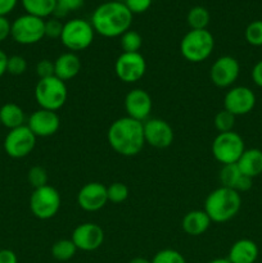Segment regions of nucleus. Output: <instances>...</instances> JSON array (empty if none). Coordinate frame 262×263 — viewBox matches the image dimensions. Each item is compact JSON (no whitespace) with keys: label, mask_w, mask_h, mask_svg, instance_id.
<instances>
[{"label":"nucleus","mask_w":262,"mask_h":263,"mask_svg":"<svg viewBox=\"0 0 262 263\" xmlns=\"http://www.w3.org/2000/svg\"><path fill=\"white\" fill-rule=\"evenodd\" d=\"M36 139L27 125L9 130L4 139L5 153L15 159L25 158L35 149Z\"/></svg>","instance_id":"nucleus-10"},{"label":"nucleus","mask_w":262,"mask_h":263,"mask_svg":"<svg viewBox=\"0 0 262 263\" xmlns=\"http://www.w3.org/2000/svg\"><path fill=\"white\" fill-rule=\"evenodd\" d=\"M27 126L36 138H49L53 136L61 127V118L54 110L40 109L31 113Z\"/></svg>","instance_id":"nucleus-17"},{"label":"nucleus","mask_w":262,"mask_h":263,"mask_svg":"<svg viewBox=\"0 0 262 263\" xmlns=\"http://www.w3.org/2000/svg\"><path fill=\"white\" fill-rule=\"evenodd\" d=\"M84 3L85 0H57L53 15L61 20L62 17H66L67 13L80 9L84 5Z\"/></svg>","instance_id":"nucleus-34"},{"label":"nucleus","mask_w":262,"mask_h":263,"mask_svg":"<svg viewBox=\"0 0 262 263\" xmlns=\"http://www.w3.org/2000/svg\"><path fill=\"white\" fill-rule=\"evenodd\" d=\"M77 248L71 239H61L51 246V256L59 262H66L73 258Z\"/></svg>","instance_id":"nucleus-26"},{"label":"nucleus","mask_w":262,"mask_h":263,"mask_svg":"<svg viewBox=\"0 0 262 263\" xmlns=\"http://www.w3.org/2000/svg\"><path fill=\"white\" fill-rule=\"evenodd\" d=\"M120 45L123 53H139L143 45V37L135 30H127L120 36Z\"/></svg>","instance_id":"nucleus-27"},{"label":"nucleus","mask_w":262,"mask_h":263,"mask_svg":"<svg viewBox=\"0 0 262 263\" xmlns=\"http://www.w3.org/2000/svg\"><path fill=\"white\" fill-rule=\"evenodd\" d=\"M28 182L31 184V186L33 189H39V187H43L48 184V171H46L44 167L41 166H33L31 167L30 171L27 174Z\"/></svg>","instance_id":"nucleus-33"},{"label":"nucleus","mask_w":262,"mask_h":263,"mask_svg":"<svg viewBox=\"0 0 262 263\" xmlns=\"http://www.w3.org/2000/svg\"><path fill=\"white\" fill-rule=\"evenodd\" d=\"M252 80L258 87H262V59L257 62L252 68Z\"/></svg>","instance_id":"nucleus-42"},{"label":"nucleus","mask_w":262,"mask_h":263,"mask_svg":"<svg viewBox=\"0 0 262 263\" xmlns=\"http://www.w3.org/2000/svg\"><path fill=\"white\" fill-rule=\"evenodd\" d=\"M61 194L55 187L45 185L33 189L30 197V210L39 220H50L61 210Z\"/></svg>","instance_id":"nucleus-8"},{"label":"nucleus","mask_w":262,"mask_h":263,"mask_svg":"<svg viewBox=\"0 0 262 263\" xmlns=\"http://www.w3.org/2000/svg\"><path fill=\"white\" fill-rule=\"evenodd\" d=\"M116 76L125 84L140 81L146 72L145 58L140 53L120 54L115 63Z\"/></svg>","instance_id":"nucleus-11"},{"label":"nucleus","mask_w":262,"mask_h":263,"mask_svg":"<svg viewBox=\"0 0 262 263\" xmlns=\"http://www.w3.org/2000/svg\"><path fill=\"white\" fill-rule=\"evenodd\" d=\"M17 3L18 0H0V15L2 17H7V14L13 12Z\"/></svg>","instance_id":"nucleus-41"},{"label":"nucleus","mask_w":262,"mask_h":263,"mask_svg":"<svg viewBox=\"0 0 262 263\" xmlns=\"http://www.w3.org/2000/svg\"><path fill=\"white\" fill-rule=\"evenodd\" d=\"M247 43L252 46H262V20L253 21L244 31Z\"/></svg>","instance_id":"nucleus-31"},{"label":"nucleus","mask_w":262,"mask_h":263,"mask_svg":"<svg viewBox=\"0 0 262 263\" xmlns=\"http://www.w3.org/2000/svg\"><path fill=\"white\" fill-rule=\"evenodd\" d=\"M107 139L110 148L120 156H138L145 145L143 122H139L127 116L117 118L110 123Z\"/></svg>","instance_id":"nucleus-1"},{"label":"nucleus","mask_w":262,"mask_h":263,"mask_svg":"<svg viewBox=\"0 0 262 263\" xmlns=\"http://www.w3.org/2000/svg\"><path fill=\"white\" fill-rule=\"evenodd\" d=\"M153 0H125V5L133 14L144 13L151 8Z\"/></svg>","instance_id":"nucleus-38"},{"label":"nucleus","mask_w":262,"mask_h":263,"mask_svg":"<svg viewBox=\"0 0 262 263\" xmlns=\"http://www.w3.org/2000/svg\"><path fill=\"white\" fill-rule=\"evenodd\" d=\"M252 186H253V179L241 175L240 179H239V181H238V184H236L235 190L238 193H246V192H248V190H251Z\"/></svg>","instance_id":"nucleus-40"},{"label":"nucleus","mask_w":262,"mask_h":263,"mask_svg":"<svg viewBox=\"0 0 262 263\" xmlns=\"http://www.w3.org/2000/svg\"><path fill=\"white\" fill-rule=\"evenodd\" d=\"M256 105V94L247 86H233L223 98V109L231 115L244 116L252 112Z\"/></svg>","instance_id":"nucleus-13"},{"label":"nucleus","mask_w":262,"mask_h":263,"mask_svg":"<svg viewBox=\"0 0 262 263\" xmlns=\"http://www.w3.org/2000/svg\"><path fill=\"white\" fill-rule=\"evenodd\" d=\"M10 36L21 45H32L45 37V21L36 15L23 14L12 23Z\"/></svg>","instance_id":"nucleus-7"},{"label":"nucleus","mask_w":262,"mask_h":263,"mask_svg":"<svg viewBox=\"0 0 262 263\" xmlns=\"http://www.w3.org/2000/svg\"><path fill=\"white\" fill-rule=\"evenodd\" d=\"M128 187L123 182H113L109 186H107V195H108V202H112L115 204L125 202L128 198Z\"/></svg>","instance_id":"nucleus-30"},{"label":"nucleus","mask_w":262,"mask_h":263,"mask_svg":"<svg viewBox=\"0 0 262 263\" xmlns=\"http://www.w3.org/2000/svg\"><path fill=\"white\" fill-rule=\"evenodd\" d=\"M207 263H231V262L229 261L228 258H215V259H212V261H210Z\"/></svg>","instance_id":"nucleus-46"},{"label":"nucleus","mask_w":262,"mask_h":263,"mask_svg":"<svg viewBox=\"0 0 262 263\" xmlns=\"http://www.w3.org/2000/svg\"><path fill=\"white\" fill-rule=\"evenodd\" d=\"M211 15L207 8L202 5H195L188 12V25L190 30H205L207 26L210 25Z\"/></svg>","instance_id":"nucleus-25"},{"label":"nucleus","mask_w":262,"mask_h":263,"mask_svg":"<svg viewBox=\"0 0 262 263\" xmlns=\"http://www.w3.org/2000/svg\"><path fill=\"white\" fill-rule=\"evenodd\" d=\"M67 98L68 90L66 82L59 80L58 77L51 76L41 79L36 84L35 99L43 109L57 112L66 104Z\"/></svg>","instance_id":"nucleus-5"},{"label":"nucleus","mask_w":262,"mask_h":263,"mask_svg":"<svg viewBox=\"0 0 262 263\" xmlns=\"http://www.w3.org/2000/svg\"><path fill=\"white\" fill-rule=\"evenodd\" d=\"M95 31L91 23L82 18H73L63 25L61 41L68 51L77 53L89 48L94 41Z\"/></svg>","instance_id":"nucleus-6"},{"label":"nucleus","mask_w":262,"mask_h":263,"mask_svg":"<svg viewBox=\"0 0 262 263\" xmlns=\"http://www.w3.org/2000/svg\"><path fill=\"white\" fill-rule=\"evenodd\" d=\"M8 58H9V57H8L7 54L0 49V77H2L4 73H7Z\"/></svg>","instance_id":"nucleus-44"},{"label":"nucleus","mask_w":262,"mask_h":263,"mask_svg":"<svg viewBox=\"0 0 262 263\" xmlns=\"http://www.w3.org/2000/svg\"><path fill=\"white\" fill-rule=\"evenodd\" d=\"M81 71V61L79 55L72 51L61 54L54 61V76L62 81H69L74 79Z\"/></svg>","instance_id":"nucleus-19"},{"label":"nucleus","mask_w":262,"mask_h":263,"mask_svg":"<svg viewBox=\"0 0 262 263\" xmlns=\"http://www.w3.org/2000/svg\"><path fill=\"white\" fill-rule=\"evenodd\" d=\"M36 74L40 80L54 76V62L49 61V59H41L36 64Z\"/></svg>","instance_id":"nucleus-37"},{"label":"nucleus","mask_w":262,"mask_h":263,"mask_svg":"<svg viewBox=\"0 0 262 263\" xmlns=\"http://www.w3.org/2000/svg\"><path fill=\"white\" fill-rule=\"evenodd\" d=\"M0 263H18L17 254L10 249H0Z\"/></svg>","instance_id":"nucleus-43"},{"label":"nucleus","mask_w":262,"mask_h":263,"mask_svg":"<svg viewBox=\"0 0 262 263\" xmlns=\"http://www.w3.org/2000/svg\"><path fill=\"white\" fill-rule=\"evenodd\" d=\"M236 164L244 176L251 179L259 176L262 174V151L257 148L246 149Z\"/></svg>","instance_id":"nucleus-22"},{"label":"nucleus","mask_w":262,"mask_h":263,"mask_svg":"<svg viewBox=\"0 0 262 263\" xmlns=\"http://www.w3.org/2000/svg\"><path fill=\"white\" fill-rule=\"evenodd\" d=\"M211 218L208 217L207 213L203 210H194L188 212L186 215L182 217L181 228L185 234L190 236H199L203 235L205 231L210 229Z\"/></svg>","instance_id":"nucleus-21"},{"label":"nucleus","mask_w":262,"mask_h":263,"mask_svg":"<svg viewBox=\"0 0 262 263\" xmlns=\"http://www.w3.org/2000/svg\"><path fill=\"white\" fill-rule=\"evenodd\" d=\"M107 203V186L100 182H87L77 193V204L86 212H97Z\"/></svg>","instance_id":"nucleus-18"},{"label":"nucleus","mask_w":262,"mask_h":263,"mask_svg":"<svg viewBox=\"0 0 262 263\" xmlns=\"http://www.w3.org/2000/svg\"><path fill=\"white\" fill-rule=\"evenodd\" d=\"M63 25L58 18H49L45 21V37L49 39H61L62 31H63Z\"/></svg>","instance_id":"nucleus-36"},{"label":"nucleus","mask_w":262,"mask_h":263,"mask_svg":"<svg viewBox=\"0 0 262 263\" xmlns=\"http://www.w3.org/2000/svg\"><path fill=\"white\" fill-rule=\"evenodd\" d=\"M240 73V64L238 59L231 55L218 57L210 69V79L215 86L226 89L231 87Z\"/></svg>","instance_id":"nucleus-12"},{"label":"nucleus","mask_w":262,"mask_h":263,"mask_svg":"<svg viewBox=\"0 0 262 263\" xmlns=\"http://www.w3.org/2000/svg\"><path fill=\"white\" fill-rule=\"evenodd\" d=\"M152 108H153L152 97L144 89L136 87L126 94L125 110L127 117L134 118L139 122H145L151 116Z\"/></svg>","instance_id":"nucleus-16"},{"label":"nucleus","mask_w":262,"mask_h":263,"mask_svg":"<svg viewBox=\"0 0 262 263\" xmlns=\"http://www.w3.org/2000/svg\"><path fill=\"white\" fill-rule=\"evenodd\" d=\"M0 126H2V123H0Z\"/></svg>","instance_id":"nucleus-47"},{"label":"nucleus","mask_w":262,"mask_h":263,"mask_svg":"<svg viewBox=\"0 0 262 263\" xmlns=\"http://www.w3.org/2000/svg\"><path fill=\"white\" fill-rule=\"evenodd\" d=\"M241 172L239 170L238 164H223L222 168L220 170V175H218V179H220L221 186L230 187V189L235 190L236 184H238L239 179L241 176Z\"/></svg>","instance_id":"nucleus-28"},{"label":"nucleus","mask_w":262,"mask_h":263,"mask_svg":"<svg viewBox=\"0 0 262 263\" xmlns=\"http://www.w3.org/2000/svg\"><path fill=\"white\" fill-rule=\"evenodd\" d=\"M244 151H246V145H244L243 138L234 131L218 134L212 141L213 157L222 166L236 163Z\"/></svg>","instance_id":"nucleus-9"},{"label":"nucleus","mask_w":262,"mask_h":263,"mask_svg":"<svg viewBox=\"0 0 262 263\" xmlns=\"http://www.w3.org/2000/svg\"><path fill=\"white\" fill-rule=\"evenodd\" d=\"M128 263H152V262L149 261V259L144 258V257H135V258L131 259Z\"/></svg>","instance_id":"nucleus-45"},{"label":"nucleus","mask_w":262,"mask_h":263,"mask_svg":"<svg viewBox=\"0 0 262 263\" xmlns=\"http://www.w3.org/2000/svg\"><path fill=\"white\" fill-rule=\"evenodd\" d=\"M27 69V61L22 55H12L8 58L7 72L13 76H21Z\"/></svg>","instance_id":"nucleus-35"},{"label":"nucleus","mask_w":262,"mask_h":263,"mask_svg":"<svg viewBox=\"0 0 262 263\" xmlns=\"http://www.w3.org/2000/svg\"><path fill=\"white\" fill-rule=\"evenodd\" d=\"M258 247L251 239H239L233 246L226 258L231 263H254L258 258Z\"/></svg>","instance_id":"nucleus-20"},{"label":"nucleus","mask_w":262,"mask_h":263,"mask_svg":"<svg viewBox=\"0 0 262 263\" xmlns=\"http://www.w3.org/2000/svg\"><path fill=\"white\" fill-rule=\"evenodd\" d=\"M133 15L125 3L105 2L95 8L90 23L95 33L103 37H120L130 30Z\"/></svg>","instance_id":"nucleus-2"},{"label":"nucleus","mask_w":262,"mask_h":263,"mask_svg":"<svg viewBox=\"0 0 262 263\" xmlns=\"http://www.w3.org/2000/svg\"><path fill=\"white\" fill-rule=\"evenodd\" d=\"M152 263H186L184 256L176 249H162L154 254Z\"/></svg>","instance_id":"nucleus-32"},{"label":"nucleus","mask_w":262,"mask_h":263,"mask_svg":"<svg viewBox=\"0 0 262 263\" xmlns=\"http://www.w3.org/2000/svg\"><path fill=\"white\" fill-rule=\"evenodd\" d=\"M26 116L22 108L14 103H7L0 108V123L4 127L13 130L25 125Z\"/></svg>","instance_id":"nucleus-23"},{"label":"nucleus","mask_w":262,"mask_h":263,"mask_svg":"<svg viewBox=\"0 0 262 263\" xmlns=\"http://www.w3.org/2000/svg\"><path fill=\"white\" fill-rule=\"evenodd\" d=\"M235 116L231 115L230 112L222 109L216 113L215 118H213V125L218 134L229 133V131H233L234 126H235Z\"/></svg>","instance_id":"nucleus-29"},{"label":"nucleus","mask_w":262,"mask_h":263,"mask_svg":"<svg viewBox=\"0 0 262 263\" xmlns=\"http://www.w3.org/2000/svg\"><path fill=\"white\" fill-rule=\"evenodd\" d=\"M21 3L27 14L44 20L54 13L57 0H21Z\"/></svg>","instance_id":"nucleus-24"},{"label":"nucleus","mask_w":262,"mask_h":263,"mask_svg":"<svg viewBox=\"0 0 262 263\" xmlns=\"http://www.w3.org/2000/svg\"><path fill=\"white\" fill-rule=\"evenodd\" d=\"M143 126L145 144L157 149H164L174 143V128L167 121L162 118H148L143 122Z\"/></svg>","instance_id":"nucleus-14"},{"label":"nucleus","mask_w":262,"mask_h":263,"mask_svg":"<svg viewBox=\"0 0 262 263\" xmlns=\"http://www.w3.org/2000/svg\"><path fill=\"white\" fill-rule=\"evenodd\" d=\"M215 49V37L205 30H190L180 41V53L190 63H200L211 57Z\"/></svg>","instance_id":"nucleus-4"},{"label":"nucleus","mask_w":262,"mask_h":263,"mask_svg":"<svg viewBox=\"0 0 262 263\" xmlns=\"http://www.w3.org/2000/svg\"><path fill=\"white\" fill-rule=\"evenodd\" d=\"M241 207L240 193L230 187L220 186L207 195L204 202V212L212 222L223 223L233 220Z\"/></svg>","instance_id":"nucleus-3"},{"label":"nucleus","mask_w":262,"mask_h":263,"mask_svg":"<svg viewBox=\"0 0 262 263\" xmlns=\"http://www.w3.org/2000/svg\"><path fill=\"white\" fill-rule=\"evenodd\" d=\"M10 30H12V23L8 21L7 17L0 15V43L9 37Z\"/></svg>","instance_id":"nucleus-39"},{"label":"nucleus","mask_w":262,"mask_h":263,"mask_svg":"<svg viewBox=\"0 0 262 263\" xmlns=\"http://www.w3.org/2000/svg\"><path fill=\"white\" fill-rule=\"evenodd\" d=\"M71 240L77 251L94 252L104 243V230L94 222H84L74 229Z\"/></svg>","instance_id":"nucleus-15"}]
</instances>
